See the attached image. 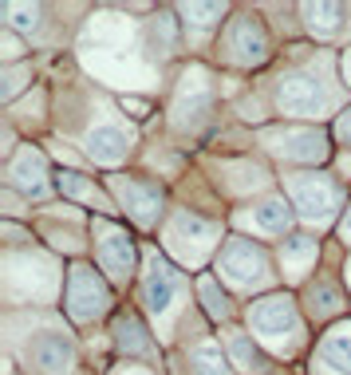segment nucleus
I'll use <instances>...</instances> for the list:
<instances>
[{"instance_id": "obj_1", "label": "nucleus", "mask_w": 351, "mask_h": 375, "mask_svg": "<svg viewBox=\"0 0 351 375\" xmlns=\"http://www.w3.org/2000/svg\"><path fill=\"white\" fill-rule=\"evenodd\" d=\"M249 320H253L256 336L268 340V344H277V348H284V351H292L296 348V340H300V320H296V308H292L288 296L256 301L253 312H249Z\"/></svg>"}, {"instance_id": "obj_2", "label": "nucleus", "mask_w": 351, "mask_h": 375, "mask_svg": "<svg viewBox=\"0 0 351 375\" xmlns=\"http://www.w3.org/2000/svg\"><path fill=\"white\" fill-rule=\"evenodd\" d=\"M221 269H225V277H229L233 285H245V289L268 277L265 253H261L253 241H241V237H233L229 241V249H225V257H221Z\"/></svg>"}, {"instance_id": "obj_3", "label": "nucleus", "mask_w": 351, "mask_h": 375, "mask_svg": "<svg viewBox=\"0 0 351 375\" xmlns=\"http://www.w3.org/2000/svg\"><path fill=\"white\" fill-rule=\"evenodd\" d=\"M67 304H72L75 320H91V316H99L103 308H107V289L99 285V277L91 273V269H75L72 273V289H67Z\"/></svg>"}, {"instance_id": "obj_4", "label": "nucleus", "mask_w": 351, "mask_h": 375, "mask_svg": "<svg viewBox=\"0 0 351 375\" xmlns=\"http://www.w3.org/2000/svg\"><path fill=\"white\" fill-rule=\"evenodd\" d=\"M99 257H103V265L111 269V277L115 280H126L134 269V249H131V237L119 230H111V225H99Z\"/></svg>"}, {"instance_id": "obj_5", "label": "nucleus", "mask_w": 351, "mask_h": 375, "mask_svg": "<svg viewBox=\"0 0 351 375\" xmlns=\"http://www.w3.org/2000/svg\"><path fill=\"white\" fill-rule=\"evenodd\" d=\"M292 190H296V202L308 218H327L336 206V186L324 174H304L300 182H292Z\"/></svg>"}, {"instance_id": "obj_6", "label": "nucleus", "mask_w": 351, "mask_h": 375, "mask_svg": "<svg viewBox=\"0 0 351 375\" xmlns=\"http://www.w3.org/2000/svg\"><path fill=\"white\" fill-rule=\"evenodd\" d=\"M174 289H178V273H174L158 253H150V273H146V285H142L150 312H166L170 301H174Z\"/></svg>"}, {"instance_id": "obj_7", "label": "nucleus", "mask_w": 351, "mask_h": 375, "mask_svg": "<svg viewBox=\"0 0 351 375\" xmlns=\"http://www.w3.org/2000/svg\"><path fill=\"white\" fill-rule=\"evenodd\" d=\"M225 48L233 51V60L237 63H261L265 60V36H261V28L253 20H237L229 28V36H225Z\"/></svg>"}, {"instance_id": "obj_8", "label": "nucleus", "mask_w": 351, "mask_h": 375, "mask_svg": "<svg viewBox=\"0 0 351 375\" xmlns=\"http://www.w3.org/2000/svg\"><path fill=\"white\" fill-rule=\"evenodd\" d=\"M320 372L351 375V328L327 332V340L320 344Z\"/></svg>"}, {"instance_id": "obj_9", "label": "nucleus", "mask_w": 351, "mask_h": 375, "mask_svg": "<svg viewBox=\"0 0 351 375\" xmlns=\"http://www.w3.org/2000/svg\"><path fill=\"white\" fill-rule=\"evenodd\" d=\"M32 360H36V367H44L48 375H60V372H67V367L75 363V351H72V344H67L63 336H44V340H36Z\"/></svg>"}, {"instance_id": "obj_10", "label": "nucleus", "mask_w": 351, "mask_h": 375, "mask_svg": "<svg viewBox=\"0 0 351 375\" xmlns=\"http://www.w3.org/2000/svg\"><path fill=\"white\" fill-rule=\"evenodd\" d=\"M115 190L122 194V202L131 198V209L138 214V221H154V214H158V206H162V190L158 186H142V182H115Z\"/></svg>"}, {"instance_id": "obj_11", "label": "nucleus", "mask_w": 351, "mask_h": 375, "mask_svg": "<svg viewBox=\"0 0 351 375\" xmlns=\"http://www.w3.org/2000/svg\"><path fill=\"white\" fill-rule=\"evenodd\" d=\"M8 178L20 186V190H28V194H44L48 190V182H44V158L36 154V150H24V154L13 162V170H8Z\"/></svg>"}, {"instance_id": "obj_12", "label": "nucleus", "mask_w": 351, "mask_h": 375, "mask_svg": "<svg viewBox=\"0 0 351 375\" xmlns=\"http://www.w3.org/2000/svg\"><path fill=\"white\" fill-rule=\"evenodd\" d=\"M91 154L99 162H115V158L126 154V138L119 131H99V134H91Z\"/></svg>"}, {"instance_id": "obj_13", "label": "nucleus", "mask_w": 351, "mask_h": 375, "mask_svg": "<svg viewBox=\"0 0 351 375\" xmlns=\"http://www.w3.org/2000/svg\"><path fill=\"white\" fill-rule=\"evenodd\" d=\"M119 348L122 351H138V356L150 351V340H146L142 324H138L134 316H122V320H119Z\"/></svg>"}, {"instance_id": "obj_14", "label": "nucleus", "mask_w": 351, "mask_h": 375, "mask_svg": "<svg viewBox=\"0 0 351 375\" xmlns=\"http://www.w3.org/2000/svg\"><path fill=\"white\" fill-rule=\"evenodd\" d=\"M229 348H233V356H237V363H241L245 372H265L268 363H265V356L249 344V336H241V332H233V340H229Z\"/></svg>"}, {"instance_id": "obj_15", "label": "nucleus", "mask_w": 351, "mask_h": 375, "mask_svg": "<svg viewBox=\"0 0 351 375\" xmlns=\"http://www.w3.org/2000/svg\"><path fill=\"white\" fill-rule=\"evenodd\" d=\"M256 225H261V230H272V233L288 230V206H284V202H265V206L256 209Z\"/></svg>"}, {"instance_id": "obj_16", "label": "nucleus", "mask_w": 351, "mask_h": 375, "mask_svg": "<svg viewBox=\"0 0 351 375\" xmlns=\"http://www.w3.org/2000/svg\"><path fill=\"white\" fill-rule=\"evenodd\" d=\"M190 363H194L197 375H225V360H221L218 348H197L190 356Z\"/></svg>"}, {"instance_id": "obj_17", "label": "nucleus", "mask_w": 351, "mask_h": 375, "mask_svg": "<svg viewBox=\"0 0 351 375\" xmlns=\"http://www.w3.org/2000/svg\"><path fill=\"white\" fill-rule=\"evenodd\" d=\"M304 13L312 16H320V36H327V32H336L339 28V20L336 16H343V8H339V4H316V8H304Z\"/></svg>"}, {"instance_id": "obj_18", "label": "nucleus", "mask_w": 351, "mask_h": 375, "mask_svg": "<svg viewBox=\"0 0 351 375\" xmlns=\"http://www.w3.org/2000/svg\"><path fill=\"white\" fill-rule=\"evenodd\" d=\"M202 301H206V308L213 316H229V301H225V296H218V285H213V280H202Z\"/></svg>"}, {"instance_id": "obj_19", "label": "nucleus", "mask_w": 351, "mask_h": 375, "mask_svg": "<svg viewBox=\"0 0 351 375\" xmlns=\"http://www.w3.org/2000/svg\"><path fill=\"white\" fill-rule=\"evenodd\" d=\"M343 72H348V79H351V51L343 56Z\"/></svg>"}, {"instance_id": "obj_20", "label": "nucleus", "mask_w": 351, "mask_h": 375, "mask_svg": "<svg viewBox=\"0 0 351 375\" xmlns=\"http://www.w3.org/2000/svg\"><path fill=\"white\" fill-rule=\"evenodd\" d=\"M343 233L351 237V209H348V221H343Z\"/></svg>"}]
</instances>
